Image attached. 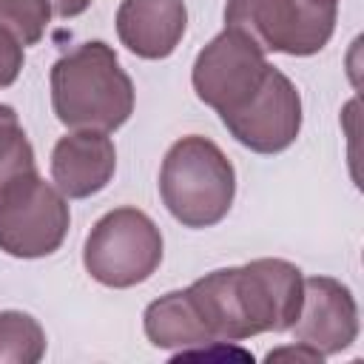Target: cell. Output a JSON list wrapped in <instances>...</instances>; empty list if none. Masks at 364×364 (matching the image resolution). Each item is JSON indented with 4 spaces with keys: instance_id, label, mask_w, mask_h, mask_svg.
Listing matches in <instances>:
<instances>
[{
    "instance_id": "1",
    "label": "cell",
    "mask_w": 364,
    "mask_h": 364,
    "mask_svg": "<svg viewBox=\"0 0 364 364\" xmlns=\"http://www.w3.org/2000/svg\"><path fill=\"white\" fill-rule=\"evenodd\" d=\"M185 290L216 344L245 341L293 327L301 310L304 273L287 259L264 256L239 267L210 270Z\"/></svg>"
},
{
    "instance_id": "2",
    "label": "cell",
    "mask_w": 364,
    "mask_h": 364,
    "mask_svg": "<svg viewBox=\"0 0 364 364\" xmlns=\"http://www.w3.org/2000/svg\"><path fill=\"white\" fill-rule=\"evenodd\" d=\"M51 108L68 131H117L134 114V82L117 51L88 40L51 65Z\"/></svg>"
},
{
    "instance_id": "3",
    "label": "cell",
    "mask_w": 364,
    "mask_h": 364,
    "mask_svg": "<svg viewBox=\"0 0 364 364\" xmlns=\"http://www.w3.org/2000/svg\"><path fill=\"white\" fill-rule=\"evenodd\" d=\"M159 196L182 228H213L228 216L236 196L233 162L213 139L188 134L162 159Z\"/></svg>"
},
{
    "instance_id": "4",
    "label": "cell",
    "mask_w": 364,
    "mask_h": 364,
    "mask_svg": "<svg viewBox=\"0 0 364 364\" xmlns=\"http://www.w3.org/2000/svg\"><path fill=\"white\" fill-rule=\"evenodd\" d=\"M162 230L139 208H114L102 213L85 236L82 264L105 287L125 290L148 282L162 264Z\"/></svg>"
},
{
    "instance_id": "5",
    "label": "cell",
    "mask_w": 364,
    "mask_h": 364,
    "mask_svg": "<svg viewBox=\"0 0 364 364\" xmlns=\"http://www.w3.org/2000/svg\"><path fill=\"white\" fill-rule=\"evenodd\" d=\"M338 20V0H228L225 26L247 34L264 54H318Z\"/></svg>"
},
{
    "instance_id": "6",
    "label": "cell",
    "mask_w": 364,
    "mask_h": 364,
    "mask_svg": "<svg viewBox=\"0 0 364 364\" xmlns=\"http://www.w3.org/2000/svg\"><path fill=\"white\" fill-rule=\"evenodd\" d=\"M68 225V199L40 173H28L0 193V250L6 256H51L65 242Z\"/></svg>"
},
{
    "instance_id": "7",
    "label": "cell",
    "mask_w": 364,
    "mask_h": 364,
    "mask_svg": "<svg viewBox=\"0 0 364 364\" xmlns=\"http://www.w3.org/2000/svg\"><path fill=\"white\" fill-rule=\"evenodd\" d=\"M270 63L264 51L242 31L222 28L193 60L191 85L196 97L219 117L245 105L264 82Z\"/></svg>"
},
{
    "instance_id": "8",
    "label": "cell",
    "mask_w": 364,
    "mask_h": 364,
    "mask_svg": "<svg viewBox=\"0 0 364 364\" xmlns=\"http://www.w3.org/2000/svg\"><path fill=\"white\" fill-rule=\"evenodd\" d=\"M219 119L228 134L253 154H282L301 131V94L284 71L270 65L262 88Z\"/></svg>"
},
{
    "instance_id": "9",
    "label": "cell",
    "mask_w": 364,
    "mask_h": 364,
    "mask_svg": "<svg viewBox=\"0 0 364 364\" xmlns=\"http://www.w3.org/2000/svg\"><path fill=\"white\" fill-rule=\"evenodd\" d=\"M293 338L321 355L344 353L358 338V304L353 290L333 276H307Z\"/></svg>"
},
{
    "instance_id": "10",
    "label": "cell",
    "mask_w": 364,
    "mask_h": 364,
    "mask_svg": "<svg viewBox=\"0 0 364 364\" xmlns=\"http://www.w3.org/2000/svg\"><path fill=\"white\" fill-rule=\"evenodd\" d=\"M117 171V148L105 131H68L51 151V182L65 199H88L108 188Z\"/></svg>"
},
{
    "instance_id": "11",
    "label": "cell",
    "mask_w": 364,
    "mask_h": 364,
    "mask_svg": "<svg viewBox=\"0 0 364 364\" xmlns=\"http://www.w3.org/2000/svg\"><path fill=\"white\" fill-rule=\"evenodd\" d=\"M119 43L142 60H165L188 28L185 0H122L117 9Z\"/></svg>"
},
{
    "instance_id": "12",
    "label": "cell",
    "mask_w": 364,
    "mask_h": 364,
    "mask_svg": "<svg viewBox=\"0 0 364 364\" xmlns=\"http://www.w3.org/2000/svg\"><path fill=\"white\" fill-rule=\"evenodd\" d=\"M142 330L156 350H179V358L216 344L208 336L188 290H171L154 299L142 313Z\"/></svg>"
},
{
    "instance_id": "13",
    "label": "cell",
    "mask_w": 364,
    "mask_h": 364,
    "mask_svg": "<svg viewBox=\"0 0 364 364\" xmlns=\"http://www.w3.org/2000/svg\"><path fill=\"white\" fill-rule=\"evenodd\" d=\"M88 6L91 0H0V26L9 28L26 48L46 37L54 17L71 20L88 11Z\"/></svg>"
},
{
    "instance_id": "14",
    "label": "cell",
    "mask_w": 364,
    "mask_h": 364,
    "mask_svg": "<svg viewBox=\"0 0 364 364\" xmlns=\"http://www.w3.org/2000/svg\"><path fill=\"white\" fill-rule=\"evenodd\" d=\"M46 355V330L23 310H0V364H37Z\"/></svg>"
},
{
    "instance_id": "15",
    "label": "cell",
    "mask_w": 364,
    "mask_h": 364,
    "mask_svg": "<svg viewBox=\"0 0 364 364\" xmlns=\"http://www.w3.org/2000/svg\"><path fill=\"white\" fill-rule=\"evenodd\" d=\"M28 173H37L34 148L20 125L17 111L0 102V193Z\"/></svg>"
},
{
    "instance_id": "16",
    "label": "cell",
    "mask_w": 364,
    "mask_h": 364,
    "mask_svg": "<svg viewBox=\"0 0 364 364\" xmlns=\"http://www.w3.org/2000/svg\"><path fill=\"white\" fill-rule=\"evenodd\" d=\"M23 63H26V51H23V43L0 26V88H9L17 82L20 71H23Z\"/></svg>"
},
{
    "instance_id": "17",
    "label": "cell",
    "mask_w": 364,
    "mask_h": 364,
    "mask_svg": "<svg viewBox=\"0 0 364 364\" xmlns=\"http://www.w3.org/2000/svg\"><path fill=\"white\" fill-rule=\"evenodd\" d=\"M279 355H296V358H307V361H321V358H324L318 350H313L310 344H301V341H296V347H282V350H273L267 358L273 361V358H279Z\"/></svg>"
}]
</instances>
